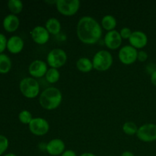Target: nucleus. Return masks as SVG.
<instances>
[{"label":"nucleus","mask_w":156,"mask_h":156,"mask_svg":"<svg viewBox=\"0 0 156 156\" xmlns=\"http://www.w3.org/2000/svg\"><path fill=\"white\" fill-rule=\"evenodd\" d=\"M102 29L101 24L94 18L83 16L77 23L76 34L81 42L88 45H93L101 38Z\"/></svg>","instance_id":"f257e3e1"},{"label":"nucleus","mask_w":156,"mask_h":156,"mask_svg":"<svg viewBox=\"0 0 156 156\" xmlns=\"http://www.w3.org/2000/svg\"><path fill=\"white\" fill-rule=\"evenodd\" d=\"M62 94L56 87H48L41 93L39 97L40 105L47 111H53L60 106Z\"/></svg>","instance_id":"f03ea898"},{"label":"nucleus","mask_w":156,"mask_h":156,"mask_svg":"<svg viewBox=\"0 0 156 156\" xmlns=\"http://www.w3.org/2000/svg\"><path fill=\"white\" fill-rule=\"evenodd\" d=\"M113 60L111 53L106 50L98 51L91 59L94 69L99 72H105L109 69L112 66Z\"/></svg>","instance_id":"7ed1b4c3"},{"label":"nucleus","mask_w":156,"mask_h":156,"mask_svg":"<svg viewBox=\"0 0 156 156\" xmlns=\"http://www.w3.org/2000/svg\"><path fill=\"white\" fill-rule=\"evenodd\" d=\"M19 88L21 94L25 98L34 99L40 94V84L36 79L32 77H26L21 81Z\"/></svg>","instance_id":"20e7f679"},{"label":"nucleus","mask_w":156,"mask_h":156,"mask_svg":"<svg viewBox=\"0 0 156 156\" xmlns=\"http://www.w3.org/2000/svg\"><path fill=\"white\" fill-rule=\"evenodd\" d=\"M67 54L65 50L55 48L50 50L47 56V63L50 68L57 69L63 66L67 62Z\"/></svg>","instance_id":"39448f33"},{"label":"nucleus","mask_w":156,"mask_h":156,"mask_svg":"<svg viewBox=\"0 0 156 156\" xmlns=\"http://www.w3.org/2000/svg\"><path fill=\"white\" fill-rule=\"evenodd\" d=\"M81 2L79 0H57L56 9L59 14L64 16H73L80 9Z\"/></svg>","instance_id":"423d86ee"},{"label":"nucleus","mask_w":156,"mask_h":156,"mask_svg":"<svg viewBox=\"0 0 156 156\" xmlns=\"http://www.w3.org/2000/svg\"><path fill=\"white\" fill-rule=\"evenodd\" d=\"M28 128L33 135L36 136H43L50 130V124L46 119L42 117H35L29 123Z\"/></svg>","instance_id":"0eeeda50"},{"label":"nucleus","mask_w":156,"mask_h":156,"mask_svg":"<svg viewBox=\"0 0 156 156\" xmlns=\"http://www.w3.org/2000/svg\"><path fill=\"white\" fill-rule=\"evenodd\" d=\"M136 136L140 141L152 143L156 140V124L146 123L139 127Z\"/></svg>","instance_id":"6e6552de"},{"label":"nucleus","mask_w":156,"mask_h":156,"mask_svg":"<svg viewBox=\"0 0 156 156\" xmlns=\"http://www.w3.org/2000/svg\"><path fill=\"white\" fill-rule=\"evenodd\" d=\"M138 50L131 45L122 47L118 52V58L120 62L124 65H131L137 60Z\"/></svg>","instance_id":"1a4fd4ad"},{"label":"nucleus","mask_w":156,"mask_h":156,"mask_svg":"<svg viewBox=\"0 0 156 156\" xmlns=\"http://www.w3.org/2000/svg\"><path fill=\"white\" fill-rule=\"evenodd\" d=\"M47 70H48L47 63L41 59L34 60L28 67L29 74L34 79H39L45 76Z\"/></svg>","instance_id":"9d476101"},{"label":"nucleus","mask_w":156,"mask_h":156,"mask_svg":"<svg viewBox=\"0 0 156 156\" xmlns=\"http://www.w3.org/2000/svg\"><path fill=\"white\" fill-rule=\"evenodd\" d=\"M122 41H123V39L120 36V32L116 30L107 32L104 37L105 45L106 46L107 48L111 50L120 48L122 44Z\"/></svg>","instance_id":"9b49d317"},{"label":"nucleus","mask_w":156,"mask_h":156,"mask_svg":"<svg viewBox=\"0 0 156 156\" xmlns=\"http://www.w3.org/2000/svg\"><path fill=\"white\" fill-rule=\"evenodd\" d=\"M50 33L45 27L38 25L34 27L30 31V36L34 43L39 45L46 44L50 40Z\"/></svg>","instance_id":"f8f14e48"},{"label":"nucleus","mask_w":156,"mask_h":156,"mask_svg":"<svg viewBox=\"0 0 156 156\" xmlns=\"http://www.w3.org/2000/svg\"><path fill=\"white\" fill-rule=\"evenodd\" d=\"M129 45L133 47L136 50L143 49L147 45L148 37L146 34L142 30H134L129 37Z\"/></svg>","instance_id":"ddd939ff"},{"label":"nucleus","mask_w":156,"mask_h":156,"mask_svg":"<svg viewBox=\"0 0 156 156\" xmlns=\"http://www.w3.org/2000/svg\"><path fill=\"white\" fill-rule=\"evenodd\" d=\"M66 150L65 143L61 139H53L47 143L46 152L52 156H60Z\"/></svg>","instance_id":"4468645a"},{"label":"nucleus","mask_w":156,"mask_h":156,"mask_svg":"<svg viewBox=\"0 0 156 156\" xmlns=\"http://www.w3.org/2000/svg\"><path fill=\"white\" fill-rule=\"evenodd\" d=\"M24 43L22 38L19 36H12L8 40L7 49L11 53L18 54L24 49Z\"/></svg>","instance_id":"2eb2a0df"},{"label":"nucleus","mask_w":156,"mask_h":156,"mask_svg":"<svg viewBox=\"0 0 156 156\" xmlns=\"http://www.w3.org/2000/svg\"><path fill=\"white\" fill-rule=\"evenodd\" d=\"M19 25V18L17 15H13V14L7 15L3 20V27L6 31L9 33H12L18 30Z\"/></svg>","instance_id":"dca6fc26"},{"label":"nucleus","mask_w":156,"mask_h":156,"mask_svg":"<svg viewBox=\"0 0 156 156\" xmlns=\"http://www.w3.org/2000/svg\"><path fill=\"white\" fill-rule=\"evenodd\" d=\"M45 27L50 34L52 35H58L59 34L62 29L61 23L57 18H50L46 21Z\"/></svg>","instance_id":"f3484780"},{"label":"nucleus","mask_w":156,"mask_h":156,"mask_svg":"<svg viewBox=\"0 0 156 156\" xmlns=\"http://www.w3.org/2000/svg\"><path fill=\"white\" fill-rule=\"evenodd\" d=\"M76 68L82 73H88L94 69L92 61L87 57H81L76 62Z\"/></svg>","instance_id":"a211bd4d"},{"label":"nucleus","mask_w":156,"mask_h":156,"mask_svg":"<svg viewBox=\"0 0 156 156\" xmlns=\"http://www.w3.org/2000/svg\"><path fill=\"white\" fill-rule=\"evenodd\" d=\"M101 25L102 28L105 29L108 32L114 30L117 27V19L115 17L111 15H105L101 19Z\"/></svg>","instance_id":"6ab92c4d"},{"label":"nucleus","mask_w":156,"mask_h":156,"mask_svg":"<svg viewBox=\"0 0 156 156\" xmlns=\"http://www.w3.org/2000/svg\"><path fill=\"white\" fill-rule=\"evenodd\" d=\"M12 69V61L6 54H0V73L6 74Z\"/></svg>","instance_id":"aec40b11"},{"label":"nucleus","mask_w":156,"mask_h":156,"mask_svg":"<svg viewBox=\"0 0 156 156\" xmlns=\"http://www.w3.org/2000/svg\"><path fill=\"white\" fill-rule=\"evenodd\" d=\"M47 82L50 84H55L60 79V73L59 69L53 68H49L45 75Z\"/></svg>","instance_id":"412c9836"},{"label":"nucleus","mask_w":156,"mask_h":156,"mask_svg":"<svg viewBox=\"0 0 156 156\" xmlns=\"http://www.w3.org/2000/svg\"><path fill=\"white\" fill-rule=\"evenodd\" d=\"M8 7L12 14L16 15L22 12L24 5L20 0H9L8 2Z\"/></svg>","instance_id":"4be33fe9"},{"label":"nucleus","mask_w":156,"mask_h":156,"mask_svg":"<svg viewBox=\"0 0 156 156\" xmlns=\"http://www.w3.org/2000/svg\"><path fill=\"white\" fill-rule=\"evenodd\" d=\"M139 127L135 123L132 121H127L123 123L122 126L123 133L128 136H133L136 135L137 131H138Z\"/></svg>","instance_id":"5701e85b"},{"label":"nucleus","mask_w":156,"mask_h":156,"mask_svg":"<svg viewBox=\"0 0 156 156\" xmlns=\"http://www.w3.org/2000/svg\"><path fill=\"white\" fill-rule=\"evenodd\" d=\"M18 120L23 124L29 125V123L33 120V117L30 111L27 110H23L18 114Z\"/></svg>","instance_id":"b1692460"},{"label":"nucleus","mask_w":156,"mask_h":156,"mask_svg":"<svg viewBox=\"0 0 156 156\" xmlns=\"http://www.w3.org/2000/svg\"><path fill=\"white\" fill-rule=\"evenodd\" d=\"M9 140L3 135H0V155H2L9 148Z\"/></svg>","instance_id":"393cba45"},{"label":"nucleus","mask_w":156,"mask_h":156,"mask_svg":"<svg viewBox=\"0 0 156 156\" xmlns=\"http://www.w3.org/2000/svg\"><path fill=\"white\" fill-rule=\"evenodd\" d=\"M119 32H120V36H121L122 39L129 40V37H130L131 34H132L133 30H131L129 27H123V28H122Z\"/></svg>","instance_id":"a878e982"},{"label":"nucleus","mask_w":156,"mask_h":156,"mask_svg":"<svg viewBox=\"0 0 156 156\" xmlns=\"http://www.w3.org/2000/svg\"><path fill=\"white\" fill-rule=\"evenodd\" d=\"M7 43L8 40L6 39L5 36L2 34H0V54H2L7 48Z\"/></svg>","instance_id":"bb28decb"},{"label":"nucleus","mask_w":156,"mask_h":156,"mask_svg":"<svg viewBox=\"0 0 156 156\" xmlns=\"http://www.w3.org/2000/svg\"><path fill=\"white\" fill-rule=\"evenodd\" d=\"M148 59V53L145 50H140L138 51V55H137V60L140 62H146Z\"/></svg>","instance_id":"cd10ccee"},{"label":"nucleus","mask_w":156,"mask_h":156,"mask_svg":"<svg viewBox=\"0 0 156 156\" xmlns=\"http://www.w3.org/2000/svg\"><path fill=\"white\" fill-rule=\"evenodd\" d=\"M60 156H77V154L72 149H66Z\"/></svg>","instance_id":"c85d7f7f"},{"label":"nucleus","mask_w":156,"mask_h":156,"mask_svg":"<svg viewBox=\"0 0 156 156\" xmlns=\"http://www.w3.org/2000/svg\"><path fill=\"white\" fill-rule=\"evenodd\" d=\"M150 79H151V82L152 83V85H155V86L156 87V70L155 72H153L152 74H151Z\"/></svg>","instance_id":"c756f323"},{"label":"nucleus","mask_w":156,"mask_h":156,"mask_svg":"<svg viewBox=\"0 0 156 156\" xmlns=\"http://www.w3.org/2000/svg\"><path fill=\"white\" fill-rule=\"evenodd\" d=\"M38 147H39L40 150L43 151V152H46V150H47V143H40L39 145H38Z\"/></svg>","instance_id":"7c9ffc66"},{"label":"nucleus","mask_w":156,"mask_h":156,"mask_svg":"<svg viewBox=\"0 0 156 156\" xmlns=\"http://www.w3.org/2000/svg\"><path fill=\"white\" fill-rule=\"evenodd\" d=\"M120 156H135V155L130 151H125L120 155Z\"/></svg>","instance_id":"2f4dec72"},{"label":"nucleus","mask_w":156,"mask_h":156,"mask_svg":"<svg viewBox=\"0 0 156 156\" xmlns=\"http://www.w3.org/2000/svg\"><path fill=\"white\" fill-rule=\"evenodd\" d=\"M79 156H97L94 155V153H91V152H84V153L81 154Z\"/></svg>","instance_id":"473e14b6"},{"label":"nucleus","mask_w":156,"mask_h":156,"mask_svg":"<svg viewBox=\"0 0 156 156\" xmlns=\"http://www.w3.org/2000/svg\"><path fill=\"white\" fill-rule=\"evenodd\" d=\"M4 156H17V155H15V154H14V153H8Z\"/></svg>","instance_id":"72a5a7b5"},{"label":"nucleus","mask_w":156,"mask_h":156,"mask_svg":"<svg viewBox=\"0 0 156 156\" xmlns=\"http://www.w3.org/2000/svg\"><path fill=\"white\" fill-rule=\"evenodd\" d=\"M108 156H114V155H108Z\"/></svg>","instance_id":"f704fd0d"}]
</instances>
